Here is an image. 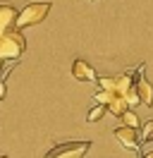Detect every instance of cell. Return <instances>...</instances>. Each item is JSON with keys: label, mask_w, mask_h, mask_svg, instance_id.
<instances>
[{"label": "cell", "mask_w": 153, "mask_h": 158, "mask_svg": "<svg viewBox=\"0 0 153 158\" xmlns=\"http://www.w3.org/2000/svg\"><path fill=\"white\" fill-rule=\"evenodd\" d=\"M72 77L76 81H96V69L86 62V60H74L72 62Z\"/></svg>", "instance_id": "8"}, {"label": "cell", "mask_w": 153, "mask_h": 158, "mask_svg": "<svg viewBox=\"0 0 153 158\" xmlns=\"http://www.w3.org/2000/svg\"><path fill=\"white\" fill-rule=\"evenodd\" d=\"M141 141H146V144L153 141V120H148V122L141 127Z\"/></svg>", "instance_id": "11"}, {"label": "cell", "mask_w": 153, "mask_h": 158, "mask_svg": "<svg viewBox=\"0 0 153 158\" xmlns=\"http://www.w3.org/2000/svg\"><path fill=\"white\" fill-rule=\"evenodd\" d=\"M27 48L24 43V36H22V29H12L7 34L0 36V58L2 60H14L19 58Z\"/></svg>", "instance_id": "3"}, {"label": "cell", "mask_w": 153, "mask_h": 158, "mask_svg": "<svg viewBox=\"0 0 153 158\" xmlns=\"http://www.w3.org/2000/svg\"><path fill=\"white\" fill-rule=\"evenodd\" d=\"M91 141H62L46 153V158H84Z\"/></svg>", "instance_id": "4"}, {"label": "cell", "mask_w": 153, "mask_h": 158, "mask_svg": "<svg viewBox=\"0 0 153 158\" xmlns=\"http://www.w3.org/2000/svg\"><path fill=\"white\" fill-rule=\"evenodd\" d=\"M50 2H29L27 7L19 10V17H17V29H27V27H34L38 22H43L50 12Z\"/></svg>", "instance_id": "2"}, {"label": "cell", "mask_w": 153, "mask_h": 158, "mask_svg": "<svg viewBox=\"0 0 153 158\" xmlns=\"http://www.w3.org/2000/svg\"><path fill=\"white\" fill-rule=\"evenodd\" d=\"M120 120H122V125H127V127H134V129L139 127V118H136V115L132 113V108L127 110V113H124V115H122Z\"/></svg>", "instance_id": "10"}, {"label": "cell", "mask_w": 153, "mask_h": 158, "mask_svg": "<svg viewBox=\"0 0 153 158\" xmlns=\"http://www.w3.org/2000/svg\"><path fill=\"white\" fill-rule=\"evenodd\" d=\"M98 84H101V89L122 96V98L129 103V108L136 106V103H141L139 91H136V79H132L129 72H127V74H117V77H101V79H98Z\"/></svg>", "instance_id": "1"}, {"label": "cell", "mask_w": 153, "mask_h": 158, "mask_svg": "<svg viewBox=\"0 0 153 158\" xmlns=\"http://www.w3.org/2000/svg\"><path fill=\"white\" fill-rule=\"evenodd\" d=\"M0 62H2V58H0Z\"/></svg>", "instance_id": "14"}, {"label": "cell", "mask_w": 153, "mask_h": 158, "mask_svg": "<svg viewBox=\"0 0 153 158\" xmlns=\"http://www.w3.org/2000/svg\"><path fill=\"white\" fill-rule=\"evenodd\" d=\"M141 158H153V151H148V153H143Z\"/></svg>", "instance_id": "12"}, {"label": "cell", "mask_w": 153, "mask_h": 158, "mask_svg": "<svg viewBox=\"0 0 153 158\" xmlns=\"http://www.w3.org/2000/svg\"><path fill=\"white\" fill-rule=\"evenodd\" d=\"M143 67L146 65H139V72H136V91H139V98H141L143 106H153V84L143 77Z\"/></svg>", "instance_id": "6"}, {"label": "cell", "mask_w": 153, "mask_h": 158, "mask_svg": "<svg viewBox=\"0 0 153 158\" xmlns=\"http://www.w3.org/2000/svg\"><path fill=\"white\" fill-rule=\"evenodd\" d=\"M0 158H7V156H0Z\"/></svg>", "instance_id": "13"}, {"label": "cell", "mask_w": 153, "mask_h": 158, "mask_svg": "<svg viewBox=\"0 0 153 158\" xmlns=\"http://www.w3.org/2000/svg\"><path fill=\"white\" fill-rule=\"evenodd\" d=\"M17 17H19V12L12 5L0 2V36L12 31V29H17Z\"/></svg>", "instance_id": "7"}, {"label": "cell", "mask_w": 153, "mask_h": 158, "mask_svg": "<svg viewBox=\"0 0 153 158\" xmlns=\"http://www.w3.org/2000/svg\"><path fill=\"white\" fill-rule=\"evenodd\" d=\"M115 139L122 144L124 148H129V151H139V141H141V137L136 134V129L134 127H127V125H120V127L113 132Z\"/></svg>", "instance_id": "5"}, {"label": "cell", "mask_w": 153, "mask_h": 158, "mask_svg": "<svg viewBox=\"0 0 153 158\" xmlns=\"http://www.w3.org/2000/svg\"><path fill=\"white\" fill-rule=\"evenodd\" d=\"M105 113H108V106H103V103H96L93 108L89 110V115H86V122H98V120L103 118Z\"/></svg>", "instance_id": "9"}]
</instances>
